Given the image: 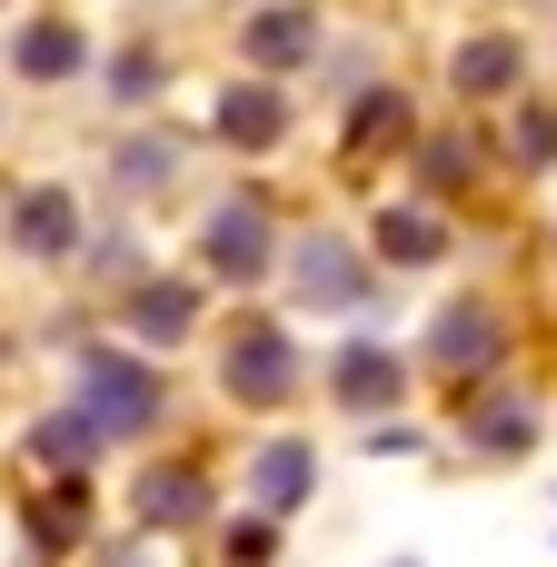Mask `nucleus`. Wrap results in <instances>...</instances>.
Listing matches in <instances>:
<instances>
[{"label": "nucleus", "instance_id": "nucleus-13", "mask_svg": "<svg viewBox=\"0 0 557 567\" xmlns=\"http://www.w3.org/2000/svg\"><path fill=\"white\" fill-rule=\"evenodd\" d=\"M339 259H349V249H329V239H319V249H299V289H309V299H349L359 279H349Z\"/></svg>", "mask_w": 557, "mask_h": 567}, {"label": "nucleus", "instance_id": "nucleus-1", "mask_svg": "<svg viewBox=\"0 0 557 567\" xmlns=\"http://www.w3.org/2000/svg\"><path fill=\"white\" fill-rule=\"evenodd\" d=\"M80 409H90L100 429H120V439H130V429H149V419H159V379H149V369H130L120 349H80Z\"/></svg>", "mask_w": 557, "mask_h": 567}, {"label": "nucleus", "instance_id": "nucleus-15", "mask_svg": "<svg viewBox=\"0 0 557 567\" xmlns=\"http://www.w3.org/2000/svg\"><path fill=\"white\" fill-rule=\"evenodd\" d=\"M140 329H149V339L189 329V289H140Z\"/></svg>", "mask_w": 557, "mask_h": 567}, {"label": "nucleus", "instance_id": "nucleus-12", "mask_svg": "<svg viewBox=\"0 0 557 567\" xmlns=\"http://www.w3.org/2000/svg\"><path fill=\"white\" fill-rule=\"evenodd\" d=\"M80 60V30H20V70L30 80H50V70H70Z\"/></svg>", "mask_w": 557, "mask_h": 567}, {"label": "nucleus", "instance_id": "nucleus-9", "mask_svg": "<svg viewBox=\"0 0 557 567\" xmlns=\"http://www.w3.org/2000/svg\"><path fill=\"white\" fill-rule=\"evenodd\" d=\"M140 518H169V528H179V518H199V478H189V468L140 478Z\"/></svg>", "mask_w": 557, "mask_h": 567}, {"label": "nucleus", "instance_id": "nucleus-7", "mask_svg": "<svg viewBox=\"0 0 557 567\" xmlns=\"http://www.w3.org/2000/svg\"><path fill=\"white\" fill-rule=\"evenodd\" d=\"M488 349H498L488 309H448V319H439V359H448V369H468V359H488Z\"/></svg>", "mask_w": 557, "mask_h": 567}, {"label": "nucleus", "instance_id": "nucleus-11", "mask_svg": "<svg viewBox=\"0 0 557 567\" xmlns=\"http://www.w3.org/2000/svg\"><path fill=\"white\" fill-rule=\"evenodd\" d=\"M379 249H389V259H429V249H439V219H429V209H389V219H379Z\"/></svg>", "mask_w": 557, "mask_h": 567}, {"label": "nucleus", "instance_id": "nucleus-4", "mask_svg": "<svg viewBox=\"0 0 557 567\" xmlns=\"http://www.w3.org/2000/svg\"><path fill=\"white\" fill-rule=\"evenodd\" d=\"M309 50H319V20H309V10H269V20H249V60L289 70V60H309Z\"/></svg>", "mask_w": 557, "mask_h": 567}, {"label": "nucleus", "instance_id": "nucleus-10", "mask_svg": "<svg viewBox=\"0 0 557 567\" xmlns=\"http://www.w3.org/2000/svg\"><path fill=\"white\" fill-rule=\"evenodd\" d=\"M458 80H468V90H508V80H518V50H508V40H468V50H458Z\"/></svg>", "mask_w": 557, "mask_h": 567}, {"label": "nucleus", "instance_id": "nucleus-14", "mask_svg": "<svg viewBox=\"0 0 557 567\" xmlns=\"http://www.w3.org/2000/svg\"><path fill=\"white\" fill-rule=\"evenodd\" d=\"M20 239H30V249H60V239H70V199H60V189H40V199L20 209Z\"/></svg>", "mask_w": 557, "mask_h": 567}, {"label": "nucleus", "instance_id": "nucleus-2", "mask_svg": "<svg viewBox=\"0 0 557 567\" xmlns=\"http://www.w3.org/2000/svg\"><path fill=\"white\" fill-rule=\"evenodd\" d=\"M209 269H219V279H259V269H269V209H259V199H229V209L209 219Z\"/></svg>", "mask_w": 557, "mask_h": 567}, {"label": "nucleus", "instance_id": "nucleus-3", "mask_svg": "<svg viewBox=\"0 0 557 567\" xmlns=\"http://www.w3.org/2000/svg\"><path fill=\"white\" fill-rule=\"evenodd\" d=\"M289 379H299V359H289L279 329H239V339H229V389H239V399L269 409V399H289Z\"/></svg>", "mask_w": 557, "mask_h": 567}, {"label": "nucleus", "instance_id": "nucleus-8", "mask_svg": "<svg viewBox=\"0 0 557 567\" xmlns=\"http://www.w3.org/2000/svg\"><path fill=\"white\" fill-rule=\"evenodd\" d=\"M309 498V449H269L259 458V508H299Z\"/></svg>", "mask_w": 557, "mask_h": 567}, {"label": "nucleus", "instance_id": "nucleus-5", "mask_svg": "<svg viewBox=\"0 0 557 567\" xmlns=\"http://www.w3.org/2000/svg\"><path fill=\"white\" fill-rule=\"evenodd\" d=\"M219 130H229L239 150H269V140L289 130V110H279L269 90H229V110H219Z\"/></svg>", "mask_w": 557, "mask_h": 567}, {"label": "nucleus", "instance_id": "nucleus-6", "mask_svg": "<svg viewBox=\"0 0 557 567\" xmlns=\"http://www.w3.org/2000/svg\"><path fill=\"white\" fill-rule=\"evenodd\" d=\"M339 399H349V409L399 399V359H389V349H349V359H339Z\"/></svg>", "mask_w": 557, "mask_h": 567}]
</instances>
